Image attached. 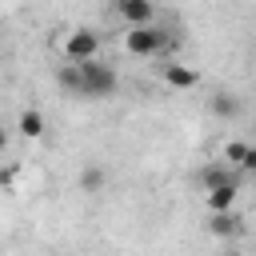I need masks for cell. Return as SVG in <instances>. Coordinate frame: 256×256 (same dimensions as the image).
Returning a JSON list of instances; mask_svg holds the SVG:
<instances>
[{"label": "cell", "instance_id": "1", "mask_svg": "<svg viewBox=\"0 0 256 256\" xmlns=\"http://www.w3.org/2000/svg\"><path fill=\"white\" fill-rule=\"evenodd\" d=\"M80 72H84V96H92V100H108V96H116L120 76H116L112 64H104V60H88V64H80Z\"/></svg>", "mask_w": 256, "mask_h": 256}, {"label": "cell", "instance_id": "2", "mask_svg": "<svg viewBox=\"0 0 256 256\" xmlns=\"http://www.w3.org/2000/svg\"><path fill=\"white\" fill-rule=\"evenodd\" d=\"M124 48H128V56H140V60H152V56H160L164 48H168V32L164 28H128L124 32Z\"/></svg>", "mask_w": 256, "mask_h": 256}, {"label": "cell", "instance_id": "3", "mask_svg": "<svg viewBox=\"0 0 256 256\" xmlns=\"http://www.w3.org/2000/svg\"><path fill=\"white\" fill-rule=\"evenodd\" d=\"M64 60H68V64L100 60V32H96V28H72V32L64 36Z\"/></svg>", "mask_w": 256, "mask_h": 256}, {"label": "cell", "instance_id": "4", "mask_svg": "<svg viewBox=\"0 0 256 256\" xmlns=\"http://www.w3.org/2000/svg\"><path fill=\"white\" fill-rule=\"evenodd\" d=\"M116 16L128 28H152L156 24V8L148 0H116Z\"/></svg>", "mask_w": 256, "mask_h": 256}, {"label": "cell", "instance_id": "5", "mask_svg": "<svg viewBox=\"0 0 256 256\" xmlns=\"http://www.w3.org/2000/svg\"><path fill=\"white\" fill-rule=\"evenodd\" d=\"M196 180H200V188H204V192H216V188H224V184L240 180V172H236V168H228L224 160H216V164H204V168L196 172Z\"/></svg>", "mask_w": 256, "mask_h": 256}, {"label": "cell", "instance_id": "6", "mask_svg": "<svg viewBox=\"0 0 256 256\" xmlns=\"http://www.w3.org/2000/svg\"><path fill=\"white\" fill-rule=\"evenodd\" d=\"M208 232H212L216 240H236V236L244 232V220H240L236 212H212V216H208Z\"/></svg>", "mask_w": 256, "mask_h": 256}, {"label": "cell", "instance_id": "7", "mask_svg": "<svg viewBox=\"0 0 256 256\" xmlns=\"http://www.w3.org/2000/svg\"><path fill=\"white\" fill-rule=\"evenodd\" d=\"M164 84L176 88V92H192V88L200 84V76H196V68H188V64H164Z\"/></svg>", "mask_w": 256, "mask_h": 256}, {"label": "cell", "instance_id": "8", "mask_svg": "<svg viewBox=\"0 0 256 256\" xmlns=\"http://www.w3.org/2000/svg\"><path fill=\"white\" fill-rule=\"evenodd\" d=\"M236 196H240V180L208 192V212H232V208H236Z\"/></svg>", "mask_w": 256, "mask_h": 256}, {"label": "cell", "instance_id": "9", "mask_svg": "<svg viewBox=\"0 0 256 256\" xmlns=\"http://www.w3.org/2000/svg\"><path fill=\"white\" fill-rule=\"evenodd\" d=\"M56 84L64 92H72V96H84V72H80V64H60L56 68Z\"/></svg>", "mask_w": 256, "mask_h": 256}, {"label": "cell", "instance_id": "10", "mask_svg": "<svg viewBox=\"0 0 256 256\" xmlns=\"http://www.w3.org/2000/svg\"><path fill=\"white\" fill-rule=\"evenodd\" d=\"M16 128H20V136H24V140H40V136H44V112H36V108H24Z\"/></svg>", "mask_w": 256, "mask_h": 256}, {"label": "cell", "instance_id": "11", "mask_svg": "<svg viewBox=\"0 0 256 256\" xmlns=\"http://www.w3.org/2000/svg\"><path fill=\"white\" fill-rule=\"evenodd\" d=\"M212 116H220V120H236V116H240V96H232V92H216V96H212Z\"/></svg>", "mask_w": 256, "mask_h": 256}, {"label": "cell", "instance_id": "12", "mask_svg": "<svg viewBox=\"0 0 256 256\" xmlns=\"http://www.w3.org/2000/svg\"><path fill=\"white\" fill-rule=\"evenodd\" d=\"M248 152H252V148H248V144H244V140H232V144H224V164H228V168H236V172H240V164H244V160H248Z\"/></svg>", "mask_w": 256, "mask_h": 256}, {"label": "cell", "instance_id": "13", "mask_svg": "<svg viewBox=\"0 0 256 256\" xmlns=\"http://www.w3.org/2000/svg\"><path fill=\"white\" fill-rule=\"evenodd\" d=\"M80 184H84V192H100V188H104V168L88 164V168L80 172Z\"/></svg>", "mask_w": 256, "mask_h": 256}, {"label": "cell", "instance_id": "14", "mask_svg": "<svg viewBox=\"0 0 256 256\" xmlns=\"http://www.w3.org/2000/svg\"><path fill=\"white\" fill-rule=\"evenodd\" d=\"M240 172H252V176H256V148H252V152H248V160H244V164H240Z\"/></svg>", "mask_w": 256, "mask_h": 256}, {"label": "cell", "instance_id": "15", "mask_svg": "<svg viewBox=\"0 0 256 256\" xmlns=\"http://www.w3.org/2000/svg\"><path fill=\"white\" fill-rule=\"evenodd\" d=\"M4 152H8V132L0 128V156H4Z\"/></svg>", "mask_w": 256, "mask_h": 256}, {"label": "cell", "instance_id": "16", "mask_svg": "<svg viewBox=\"0 0 256 256\" xmlns=\"http://www.w3.org/2000/svg\"><path fill=\"white\" fill-rule=\"evenodd\" d=\"M220 256H240V252H220Z\"/></svg>", "mask_w": 256, "mask_h": 256}, {"label": "cell", "instance_id": "17", "mask_svg": "<svg viewBox=\"0 0 256 256\" xmlns=\"http://www.w3.org/2000/svg\"><path fill=\"white\" fill-rule=\"evenodd\" d=\"M252 180H256V176H252Z\"/></svg>", "mask_w": 256, "mask_h": 256}]
</instances>
